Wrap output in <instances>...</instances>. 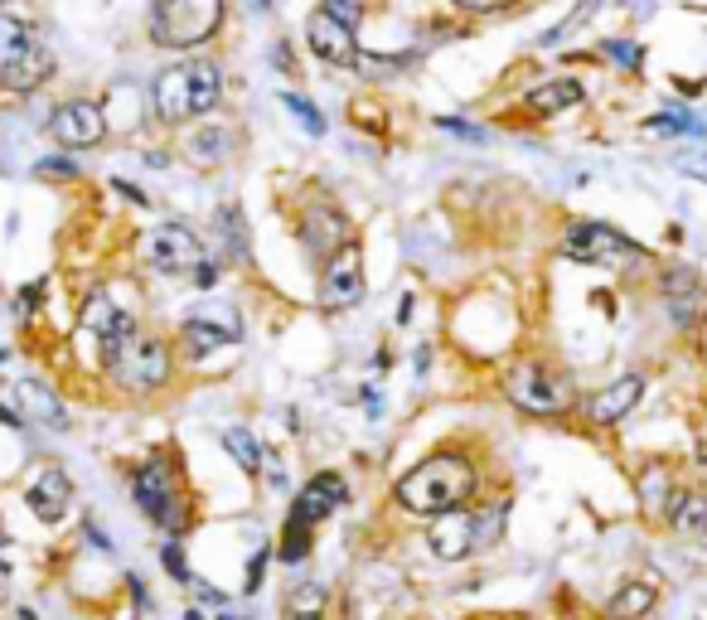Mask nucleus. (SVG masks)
Masks as SVG:
<instances>
[{
  "label": "nucleus",
  "mask_w": 707,
  "mask_h": 620,
  "mask_svg": "<svg viewBox=\"0 0 707 620\" xmlns=\"http://www.w3.org/2000/svg\"><path fill=\"white\" fill-rule=\"evenodd\" d=\"M479 490V466L465 451H436L417 460L403 480H397V509L417 514V519H436L446 509H465Z\"/></svg>",
  "instance_id": "obj_1"
},
{
  "label": "nucleus",
  "mask_w": 707,
  "mask_h": 620,
  "mask_svg": "<svg viewBox=\"0 0 707 620\" xmlns=\"http://www.w3.org/2000/svg\"><path fill=\"white\" fill-rule=\"evenodd\" d=\"M557 253L567 262L602 267L616 276H655L659 272V262L645 243H635L630 233H620L616 223H602V218H572L563 237H557Z\"/></svg>",
  "instance_id": "obj_2"
},
{
  "label": "nucleus",
  "mask_w": 707,
  "mask_h": 620,
  "mask_svg": "<svg viewBox=\"0 0 707 620\" xmlns=\"http://www.w3.org/2000/svg\"><path fill=\"white\" fill-rule=\"evenodd\" d=\"M223 102V69L213 59H190L170 63L151 83V108L160 126H184L194 116H209Z\"/></svg>",
  "instance_id": "obj_3"
},
{
  "label": "nucleus",
  "mask_w": 707,
  "mask_h": 620,
  "mask_svg": "<svg viewBox=\"0 0 707 620\" xmlns=\"http://www.w3.org/2000/svg\"><path fill=\"white\" fill-rule=\"evenodd\" d=\"M499 388L524 417L557 421L567 413H577V388H572V378L563 368H553L548 359H533V354H524V359H514L504 368Z\"/></svg>",
  "instance_id": "obj_4"
},
{
  "label": "nucleus",
  "mask_w": 707,
  "mask_h": 620,
  "mask_svg": "<svg viewBox=\"0 0 707 620\" xmlns=\"http://www.w3.org/2000/svg\"><path fill=\"white\" fill-rule=\"evenodd\" d=\"M223 0H151V44L194 54L223 30Z\"/></svg>",
  "instance_id": "obj_5"
},
{
  "label": "nucleus",
  "mask_w": 707,
  "mask_h": 620,
  "mask_svg": "<svg viewBox=\"0 0 707 620\" xmlns=\"http://www.w3.org/2000/svg\"><path fill=\"white\" fill-rule=\"evenodd\" d=\"M131 499H137V509L165 538H184V533H190L194 505L180 495V485H175V475H170L165 456H151V460H141V466L131 470Z\"/></svg>",
  "instance_id": "obj_6"
},
{
  "label": "nucleus",
  "mask_w": 707,
  "mask_h": 620,
  "mask_svg": "<svg viewBox=\"0 0 707 620\" xmlns=\"http://www.w3.org/2000/svg\"><path fill=\"white\" fill-rule=\"evenodd\" d=\"M364 301V247L344 243L330 262H320V286H315V306L320 311H354Z\"/></svg>",
  "instance_id": "obj_7"
},
{
  "label": "nucleus",
  "mask_w": 707,
  "mask_h": 620,
  "mask_svg": "<svg viewBox=\"0 0 707 620\" xmlns=\"http://www.w3.org/2000/svg\"><path fill=\"white\" fill-rule=\"evenodd\" d=\"M141 257L160 276H190L204 262V243H199V233L190 223H160V228L145 233Z\"/></svg>",
  "instance_id": "obj_8"
},
{
  "label": "nucleus",
  "mask_w": 707,
  "mask_h": 620,
  "mask_svg": "<svg viewBox=\"0 0 707 620\" xmlns=\"http://www.w3.org/2000/svg\"><path fill=\"white\" fill-rule=\"evenodd\" d=\"M170 374H175V354H170V345L160 335H141L131 339L127 359L117 364V384H122L127 393H160L170 384Z\"/></svg>",
  "instance_id": "obj_9"
},
{
  "label": "nucleus",
  "mask_w": 707,
  "mask_h": 620,
  "mask_svg": "<svg viewBox=\"0 0 707 620\" xmlns=\"http://www.w3.org/2000/svg\"><path fill=\"white\" fill-rule=\"evenodd\" d=\"M49 136L59 141L63 151H92L107 141V108L92 98H69L59 102L49 116Z\"/></svg>",
  "instance_id": "obj_10"
},
{
  "label": "nucleus",
  "mask_w": 707,
  "mask_h": 620,
  "mask_svg": "<svg viewBox=\"0 0 707 620\" xmlns=\"http://www.w3.org/2000/svg\"><path fill=\"white\" fill-rule=\"evenodd\" d=\"M296 233H301L305 257H311V262H330L344 243H350V218H344V209H340V204L315 200V204H305V214H301V223H296Z\"/></svg>",
  "instance_id": "obj_11"
},
{
  "label": "nucleus",
  "mask_w": 707,
  "mask_h": 620,
  "mask_svg": "<svg viewBox=\"0 0 707 620\" xmlns=\"http://www.w3.org/2000/svg\"><path fill=\"white\" fill-rule=\"evenodd\" d=\"M645 374H620V378H610L606 388H596L592 398L582 403V417H586V427H596V431H606V427H620L625 417L635 413L639 403H645Z\"/></svg>",
  "instance_id": "obj_12"
},
{
  "label": "nucleus",
  "mask_w": 707,
  "mask_h": 620,
  "mask_svg": "<svg viewBox=\"0 0 707 620\" xmlns=\"http://www.w3.org/2000/svg\"><path fill=\"white\" fill-rule=\"evenodd\" d=\"M426 552L436 562H465L471 552H479V519L475 509H446L426 524Z\"/></svg>",
  "instance_id": "obj_13"
},
{
  "label": "nucleus",
  "mask_w": 707,
  "mask_h": 620,
  "mask_svg": "<svg viewBox=\"0 0 707 620\" xmlns=\"http://www.w3.org/2000/svg\"><path fill=\"white\" fill-rule=\"evenodd\" d=\"M305 49L315 59L335 63V69H354L358 59V39H354V24H344L340 16H330L325 6L305 16Z\"/></svg>",
  "instance_id": "obj_14"
},
{
  "label": "nucleus",
  "mask_w": 707,
  "mask_h": 620,
  "mask_svg": "<svg viewBox=\"0 0 707 620\" xmlns=\"http://www.w3.org/2000/svg\"><path fill=\"white\" fill-rule=\"evenodd\" d=\"M344 499H350V485H344V475L340 470H320L311 475V480L296 490V499H291V509H286V519H301V524H311V529H320V524L335 514Z\"/></svg>",
  "instance_id": "obj_15"
},
{
  "label": "nucleus",
  "mask_w": 707,
  "mask_h": 620,
  "mask_svg": "<svg viewBox=\"0 0 707 620\" xmlns=\"http://www.w3.org/2000/svg\"><path fill=\"white\" fill-rule=\"evenodd\" d=\"M53 54H49V44L44 39H30V44H20L16 54H6L0 59V88L6 92H39L53 78Z\"/></svg>",
  "instance_id": "obj_16"
},
{
  "label": "nucleus",
  "mask_w": 707,
  "mask_h": 620,
  "mask_svg": "<svg viewBox=\"0 0 707 620\" xmlns=\"http://www.w3.org/2000/svg\"><path fill=\"white\" fill-rule=\"evenodd\" d=\"M24 505H30V514L39 524H63L73 509V480L63 466H44L30 480V490H24Z\"/></svg>",
  "instance_id": "obj_17"
},
{
  "label": "nucleus",
  "mask_w": 707,
  "mask_h": 620,
  "mask_svg": "<svg viewBox=\"0 0 707 620\" xmlns=\"http://www.w3.org/2000/svg\"><path fill=\"white\" fill-rule=\"evenodd\" d=\"M16 398H20L24 421H34V427H44V431H69V407H63V398L44 384V378H20Z\"/></svg>",
  "instance_id": "obj_18"
},
{
  "label": "nucleus",
  "mask_w": 707,
  "mask_h": 620,
  "mask_svg": "<svg viewBox=\"0 0 707 620\" xmlns=\"http://www.w3.org/2000/svg\"><path fill=\"white\" fill-rule=\"evenodd\" d=\"M664 529L688 538V543L707 538V490H703V485H678L669 509H664Z\"/></svg>",
  "instance_id": "obj_19"
},
{
  "label": "nucleus",
  "mask_w": 707,
  "mask_h": 620,
  "mask_svg": "<svg viewBox=\"0 0 707 620\" xmlns=\"http://www.w3.org/2000/svg\"><path fill=\"white\" fill-rule=\"evenodd\" d=\"M586 102V88L577 83V78H543L538 88H528L524 92V108L533 112V116H563V112H572V108H582Z\"/></svg>",
  "instance_id": "obj_20"
},
{
  "label": "nucleus",
  "mask_w": 707,
  "mask_h": 620,
  "mask_svg": "<svg viewBox=\"0 0 707 620\" xmlns=\"http://www.w3.org/2000/svg\"><path fill=\"white\" fill-rule=\"evenodd\" d=\"M655 606H659V582H649V577H625L606 601V620H645V616H655Z\"/></svg>",
  "instance_id": "obj_21"
},
{
  "label": "nucleus",
  "mask_w": 707,
  "mask_h": 620,
  "mask_svg": "<svg viewBox=\"0 0 707 620\" xmlns=\"http://www.w3.org/2000/svg\"><path fill=\"white\" fill-rule=\"evenodd\" d=\"M233 151H238V131L223 122H204L184 136V155L199 165H223V161H233Z\"/></svg>",
  "instance_id": "obj_22"
},
{
  "label": "nucleus",
  "mask_w": 707,
  "mask_h": 620,
  "mask_svg": "<svg viewBox=\"0 0 707 620\" xmlns=\"http://www.w3.org/2000/svg\"><path fill=\"white\" fill-rule=\"evenodd\" d=\"M674 490H678V480H674V470H669V466H645V470L635 475L639 509H645L649 519H659V524H664V509H669Z\"/></svg>",
  "instance_id": "obj_23"
},
{
  "label": "nucleus",
  "mask_w": 707,
  "mask_h": 620,
  "mask_svg": "<svg viewBox=\"0 0 707 620\" xmlns=\"http://www.w3.org/2000/svg\"><path fill=\"white\" fill-rule=\"evenodd\" d=\"M229 345H233L229 329L204 321V315H194V311H190V321L180 325V349L194 354V359H209V354H219V349H229Z\"/></svg>",
  "instance_id": "obj_24"
},
{
  "label": "nucleus",
  "mask_w": 707,
  "mask_h": 620,
  "mask_svg": "<svg viewBox=\"0 0 707 620\" xmlns=\"http://www.w3.org/2000/svg\"><path fill=\"white\" fill-rule=\"evenodd\" d=\"M213 228H219V257L223 262H248V223L238 204H223L213 214Z\"/></svg>",
  "instance_id": "obj_25"
},
{
  "label": "nucleus",
  "mask_w": 707,
  "mask_h": 620,
  "mask_svg": "<svg viewBox=\"0 0 707 620\" xmlns=\"http://www.w3.org/2000/svg\"><path fill=\"white\" fill-rule=\"evenodd\" d=\"M127 315H131V311H122L107 292H92V296L83 301V315H78V325H83L92 339H102V335H112V329L122 325Z\"/></svg>",
  "instance_id": "obj_26"
},
{
  "label": "nucleus",
  "mask_w": 707,
  "mask_h": 620,
  "mask_svg": "<svg viewBox=\"0 0 707 620\" xmlns=\"http://www.w3.org/2000/svg\"><path fill=\"white\" fill-rule=\"evenodd\" d=\"M655 286H659L664 301H693V296H703V276L693 272L688 262H669V267H659V272H655Z\"/></svg>",
  "instance_id": "obj_27"
},
{
  "label": "nucleus",
  "mask_w": 707,
  "mask_h": 620,
  "mask_svg": "<svg viewBox=\"0 0 707 620\" xmlns=\"http://www.w3.org/2000/svg\"><path fill=\"white\" fill-rule=\"evenodd\" d=\"M325 601H330V591L320 587V582H296V587L286 591L282 616L286 620H320V616H325Z\"/></svg>",
  "instance_id": "obj_28"
},
{
  "label": "nucleus",
  "mask_w": 707,
  "mask_h": 620,
  "mask_svg": "<svg viewBox=\"0 0 707 620\" xmlns=\"http://www.w3.org/2000/svg\"><path fill=\"white\" fill-rule=\"evenodd\" d=\"M223 451L233 456V466L243 475H262V441L248 427H229L223 431Z\"/></svg>",
  "instance_id": "obj_29"
},
{
  "label": "nucleus",
  "mask_w": 707,
  "mask_h": 620,
  "mask_svg": "<svg viewBox=\"0 0 707 620\" xmlns=\"http://www.w3.org/2000/svg\"><path fill=\"white\" fill-rule=\"evenodd\" d=\"M311 538H315V529L311 524H301V519H286V533H282V548H276V558L282 562H305L311 558Z\"/></svg>",
  "instance_id": "obj_30"
},
{
  "label": "nucleus",
  "mask_w": 707,
  "mask_h": 620,
  "mask_svg": "<svg viewBox=\"0 0 707 620\" xmlns=\"http://www.w3.org/2000/svg\"><path fill=\"white\" fill-rule=\"evenodd\" d=\"M645 131H655V136H693V131H703V126L693 122V112L678 108V112H655L645 122Z\"/></svg>",
  "instance_id": "obj_31"
},
{
  "label": "nucleus",
  "mask_w": 707,
  "mask_h": 620,
  "mask_svg": "<svg viewBox=\"0 0 707 620\" xmlns=\"http://www.w3.org/2000/svg\"><path fill=\"white\" fill-rule=\"evenodd\" d=\"M596 6H602V0H582V6H577V10H567V20H563V24H553V30L543 34L538 44H543V49H557V44H563V39H567L572 30H582V24L592 20V10H596Z\"/></svg>",
  "instance_id": "obj_32"
},
{
  "label": "nucleus",
  "mask_w": 707,
  "mask_h": 620,
  "mask_svg": "<svg viewBox=\"0 0 707 620\" xmlns=\"http://www.w3.org/2000/svg\"><path fill=\"white\" fill-rule=\"evenodd\" d=\"M412 63V54H388V59H378V54H358L354 59V69L364 73V78H393V73H403Z\"/></svg>",
  "instance_id": "obj_33"
},
{
  "label": "nucleus",
  "mask_w": 707,
  "mask_h": 620,
  "mask_svg": "<svg viewBox=\"0 0 707 620\" xmlns=\"http://www.w3.org/2000/svg\"><path fill=\"white\" fill-rule=\"evenodd\" d=\"M30 39H39V34L30 30V24H24V20H16V16H6V10H0V59H6V54H16V49H20V44H30Z\"/></svg>",
  "instance_id": "obj_34"
},
{
  "label": "nucleus",
  "mask_w": 707,
  "mask_h": 620,
  "mask_svg": "<svg viewBox=\"0 0 707 620\" xmlns=\"http://www.w3.org/2000/svg\"><path fill=\"white\" fill-rule=\"evenodd\" d=\"M479 519V548H489V543H499V533H504V519H509V499H495L485 514H475Z\"/></svg>",
  "instance_id": "obj_35"
},
{
  "label": "nucleus",
  "mask_w": 707,
  "mask_h": 620,
  "mask_svg": "<svg viewBox=\"0 0 707 620\" xmlns=\"http://www.w3.org/2000/svg\"><path fill=\"white\" fill-rule=\"evenodd\" d=\"M282 102L296 112V122L311 131V136H325V116H320V108H315L311 98H301V92H282Z\"/></svg>",
  "instance_id": "obj_36"
},
{
  "label": "nucleus",
  "mask_w": 707,
  "mask_h": 620,
  "mask_svg": "<svg viewBox=\"0 0 707 620\" xmlns=\"http://www.w3.org/2000/svg\"><path fill=\"white\" fill-rule=\"evenodd\" d=\"M83 175V165L73 161V155H49V161L34 165V180H59V184H73Z\"/></svg>",
  "instance_id": "obj_37"
},
{
  "label": "nucleus",
  "mask_w": 707,
  "mask_h": 620,
  "mask_svg": "<svg viewBox=\"0 0 707 620\" xmlns=\"http://www.w3.org/2000/svg\"><path fill=\"white\" fill-rule=\"evenodd\" d=\"M194 315H204V321H213V325H223L233 335V345L243 339V315H238L233 306H213V301H204V306H194Z\"/></svg>",
  "instance_id": "obj_38"
},
{
  "label": "nucleus",
  "mask_w": 707,
  "mask_h": 620,
  "mask_svg": "<svg viewBox=\"0 0 707 620\" xmlns=\"http://www.w3.org/2000/svg\"><path fill=\"white\" fill-rule=\"evenodd\" d=\"M160 567H165V572H170V577H175V582H180V587H190V582H194L190 562H184V548L175 543V538H170V543H165V548H160Z\"/></svg>",
  "instance_id": "obj_39"
},
{
  "label": "nucleus",
  "mask_w": 707,
  "mask_h": 620,
  "mask_svg": "<svg viewBox=\"0 0 707 620\" xmlns=\"http://www.w3.org/2000/svg\"><path fill=\"white\" fill-rule=\"evenodd\" d=\"M272 558H276V548H272V543H262V548L248 558V582H243L248 597H252V591H262V572H266V562H272Z\"/></svg>",
  "instance_id": "obj_40"
},
{
  "label": "nucleus",
  "mask_w": 707,
  "mask_h": 620,
  "mask_svg": "<svg viewBox=\"0 0 707 620\" xmlns=\"http://www.w3.org/2000/svg\"><path fill=\"white\" fill-rule=\"evenodd\" d=\"M461 16H499V10H514L518 0H451Z\"/></svg>",
  "instance_id": "obj_41"
},
{
  "label": "nucleus",
  "mask_w": 707,
  "mask_h": 620,
  "mask_svg": "<svg viewBox=\"0 0 707 620\" xmlns=\"http://www.w3.org/2000/svg\"><path fill=\"white\" fill-rule=\"evenodd\" d=\"M219 276H223V262H219V257H204V262H199V267L190 272V282L199 286V292H213V286H219Z\"/></svg>",
  "instance_id": "obj_42"
},
{
  "label": "nucleus",
  "mask_w": 707,
  "mask_h": 620,
  "mask_svg": "<svg viewBox=\"0 0 707 620\" xmlns=\"http://www.w3.org/2000/svg\"><path fill=\"white\" fill-rule=\"evenodd\" d=\"M44 292H49V282H30V286H24V292L16 296V311H20V315H34L39 306H44Z\"/></svg>",
  "instance_id": "obj_43"
},
{
  "label": "nucleus",
  "mask_w": 707,
  "mask_h": 620,
  "mask_svg": "<svg viewBox=\"0 0 707 620\" xmlns=\"http://www.w3.org/2000/svg\"><path fill=\"white\" fill-rule=\"evenodd\" d=\"M436 126L451 131V136H461V141H485V131H479L475 122H461V116H436Z\"/></svg>",
  "instance_id": "obj_44"
},
{
  "label": "nucleus",
  "mask_w": 707,
  "mask_h": 620,
  "mask_svg": "<svg viewBox=\"0 0 707 620\" xmlns=\"http://www.w3.org/2000/svg\"><path fill=\"white\" fill-rule=\"evenodd\" d=\"M606 59H616V63H625V69H639V44H620V39H606Z\"/></svg>",
  "instance_id": "obj_45"
},
{
  "label": "nucleus",
  "mask_w": 707,
  "mask_h": 620,
  "mask_svg": "<svg viewBox=\"0 0 707 620\" xmlns=\"http://www.w3.org/2000/svg\"><path fill=\"white\" fill-rule=\"evenodd\" d=\"M325 10L340 16L344 24H354V30H358V20H364V6H358V0H325Z\"/></svg>",
  "instance_id": "obj_46"
},
{
  "label": "nucleus",
  "mask_w": 707,
  "mask_h": 620,
  "mask_svg": "<svg viewBox=\"0 0 707 620\" xmlns=\"http://www.w3.org/2000/svg\"><path fill=\"white\" fill-rule=\"evenodd\" d=\"M112 194H127V200L137 204V209H151V194H141L137 184H131V180H122V175H112Z\"/></svg>",
  "instance_id": "obj_47"
},
{
  "label": "nucleus",
  "mask_w": 707,
  "mask_h": 620,
  "mask_svg": "<svg viewBox=\"0 0 707 620\" xmlns=\"http://www.w3.org/2000/svg\"><path fill=\"white\" fill-rule=\"evenodd\" d=\"M678 170H684L688 180H703V184H707V151H703V155H684V161H678Z\"/></svg>",
  "instance_id": "obj_48"
},
{
  "label": "nucleus",
  "mask_w": 707,
  "mask_h": 620,
  "mask_svg": "<svg viewBox=\"0 0 707 620\" xmlns=\"http://www.w3.org/2000/svg\"><path fill=\"white\" fill-rule=\"evenodd\" d=\"M83 533H88V543L98 548V552H112V543H107V538H102V529H98V524H92V519L83 524Z\"/></svg>",
  "instance_id": "obj_49"
},
{
  "label": "nucleus",
  "mask_w": 707,
  "mask_h": 620,
  "mask_svg": "<svg viewBox=\"0 0 707 620\" xmlns=\"http://www.w3.org/2000/svg\"><path fill=\"white\" fill-rule=\"evenodd\" d=\"M0 427L20 431V427H24V417H20V413H10V407H6V403H0Z\"/></svg>",
  "instance_id": "obj_50"
},
{
  "label": "nucleus",
  "mask_w": 707,
  "mask_h": 620,
  "mask_svg": "<svg viewBox=\"0 0 707 620\" xmlns=\"http://www.w3.org/2000/svg\"><path fill=\"white\" fill-rule=\"evenodd\" d=\"M141 161H145V165H155V170H165V165H170V155H165V151H145Z\"/></svg>",
  "instance_id": "obj_51"
},
{
  "label": "nucleus",
  "mask_w": 707,
  "mask_h": 620,
  "mask_svg": "<svg viewBox=\"0 0 707 620\" xmlns=\"http://www.w3.org/2000/svg\"><path fill=\"white\" fill-rule=\"evenodd\" d=\"M412 306H417V296H403V306H397V325L412 321Z\"/></svg>",
  "instance_id": "obj_52"
},
{
  "label": "nucleus",
  "mask_w": 707,
  "mask_h": 620,
  "mask_svg": "<svg viewBox=\"0 0 707 620\" xmlns=\"http://www.w3.org/2000/svg\"><path fill=\"white\" fill-rule=\"evenodd\" d=\"M412 364H417V374H422V368H432V349H426V345H422L417 354H412Z\"/></svg>",
  "instance_id": "obj_53"
},
{
  "label": "nucleus",
  "mask_w": 707,
  "mask_h": 620,
  "mask_svg": "<svg viewBox=\"0 0 707 620\" xmlns=\"http://www.w3.org/2000/svg\"><path fill=\"white\" fill-rule=\"evenodd\" d=\"M184 620H209L204 611H194V606H190V611H184Z\"/></svg>",
  "instance_id": "obj_54"
},
{
  "label": "nucleus",
  "mask_w": 707,
  "mask_h": 620,
  "mask_svg": "<svg viewBox=\"0 0 707 620\" xmlns=\"http://www.w3.org/2000/svg\"><path fill=\"white\" fill-rule=\"evenodd\" d=\"M20 620H39V616L30 611V606H20Z\"/></svg>",
  "instance_id": "obj_55"
},
{
  "label": "nucleus",
  "mask_w": 707,
  "mask_h": 620,
  "mask_svg": "<svg viewBox=\"0 0 707 620\" xmlns=\"http://www.w3.org/2000/svg\"><path fill=\"white\" fill-rule=\"evenodd\" d=\"M219 620H248V616H229V611H223V616H219Z\"/></svg>",
  "instance_id": "obj_56"
},
{
  "label": "nucleus",
  "mask_w": 707,
  "mask_h": 620,
  "mask_svg": "<svg viewBox=\"0 0 707 620\" xmlns=\"http://www.w3.org/2000/svg\"><path fill=\"white\" fill-rule=\"evenodd\" d=\"M257 6H262V10H272V6H276V0H257Z\"/></svg>",
  "instance_id": "obj_57"
},
{
  "label": "nucleus",
  "mask_w": 707,
  "mask_h": 620,
  "mask_svg": "<svg viewBox=\"0 0 707 620\" xmlns=\"http://www.w3.org/2000/svg\"><path fill=\"white\" fill-rule=\"evenodd\" d=\"M6 6H10V0H0V10H6Z\"/></svg>",
  "instance_id": "obj_58"
},
{
  "label": "nucleus",
  "mask_w": 707,
  "mask_h": 620,
  "mask_svg": "<svg viewBox=\"0 0 707 620\" xmlns=\"http://www.w3.org/2000/svg\"><path fill=\"white\" fill-rule=\"evenodd\" d=\"M645 620H649V616H645Z\"/></svg>",
  "instance_id": "obj_59"
}]
</instances>
